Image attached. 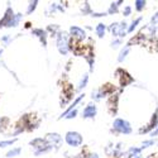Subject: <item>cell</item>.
<instances>
[{"label":"cell","mask_w":158,"mask_h":158,"mask_svg":"<svg viewBox=\"0 0 158 158\" xmlns=\"http://www.w3.org/2000/svg\"><path fill=\"white\" fill-rule=\"evenodd\" d=\"M151 157H154V158H158V153H154V154H152Z\"/></svg>","instance_id":"cell-4"},{"label":"cell","mask_w":158,"mask_h":158,"mask_svg":"<svg viewBox=\"0 0 158 158\" xmlns=\"http://www.w3.org/2000/svg\"><path fill=\"white\" fill-rule=\"evenodd\" d=\"M95 111H96V110H95V108H94V106H91V105H90V106H89V108H87V109L84 111V115H85L86 118H89L90 115L93 116V115L95 114Z\"/></svg>","instance_id":"cell-2"},{"label":"cell","mask_w":158,"mask_h":158,"mask_svg":"<svg viewBox=\"0 0 158 158\" xmlns=\"http://www.w3.org/2000/svg\"><path fill=\"white\" fill-rule=\"evenodd\" d=\"M157 127H158V125H157Z\"/></svg>","instance_id":"cell-5"},{"label":"cell","mask_w":158,"mask_h":158,"mask_svg":"<svg viewBox=\"0 0 158 158\" xmlns=\"http://www.w3.org/2000/svg\"><path fill=\"white\" fill-rule=\"evenodd\" d=\"M66 139H67V142L71 144V146H77L78 143H81V137L77 133H69Z\"/></svg>","instance_id":"cell-1"},{"label":"cell","mask_w":158,"mask_h":158,"mask_svg":"<svg viewBox=\"0 0 158 158\" xmlns=\"http://www.w3.org/2000/svg\"><path fill=\"white\" fill-rule=\"evenodd\" d=\"M104 31H105V28H104V25H101V24H100V25H99V27H98V33L100 34V37H102V32H104Z\"/></svg>","instance_id":"cell-3"}]
</instances>
